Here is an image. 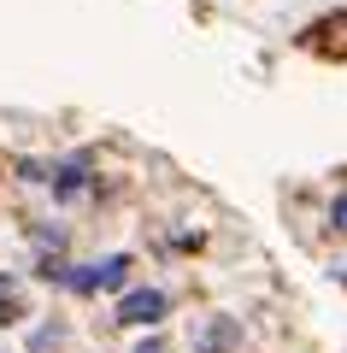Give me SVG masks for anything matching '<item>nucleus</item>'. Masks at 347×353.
Returning <instances> with one entry per match:
<instances>
[{
    "label": "nucleus",
    "instance_id": "nucleus-1",
    "mask_svg": "<svg viewBox=\"0 0 347 353\" xmlns=\"http://www.w3.org/2000/svg\"><path fill=\"white\" fill-rule=\"evenodd\" d=\"M171 312V301H165V289H124L118 294V324H159V318Z\"/></svg>",
    "mask_w": 347,
    "mask_h": 353
},
{
    "label": "nucleus",
    "instance_id": "nucleus-2",
    "mask_svg": "<svg viewBox=\"0 0 347 353\" xmlns=\"http://www.w3.org/2000/svg\"><path fill=\"white\" fill-rule=\"evenodd\" d=\"M88 171H95V159H88V153H71V159H59L48 171V183L59 189V201H77V194L88 189Z\"/></svg>",
    "mask_w": 347,
    "mask_h": 353
},
{
    "label": "nucleus",
    "instance_id": "nucleus-3",
    "mask_svg": "<svg viewBox=\"0 0 347 353\" xmlns=\"http://www.w3.org/2000/svg\"><path fill=\"white\" fill-rule=\"evenodd\" d=\"M241 347V324L236 318H206L195 336V353H236Z\"/></svg>",
    "mask_w": 347,
    "mask_h": 353
},
{
    "label": "nucleus",
    "instance_id": "nucleus-4",
    "mask_svg": "<svg viewBox=\"0 0 347 353\" xmlns=\"http://www.w3.org/2000/svg\"><path fill=\"white\" fill-rule=\"evenodd\" d=\"M53 347H65V324H41L30 336V353H53Z\"/></svg>",
    "mask_w": 347,
    "mask_h": 353
},
{
    "label": "nucleus",
    "instance_id": "nucleus-5",
    "mask_svg": "<svg viewBox=\"0 0 347 353\" xmlns=\"http://www.w3.org/2000/svg\"><path fill=\"white\" fill-rule=\"evenodd\" d=\"M48 171H53L48 159H18V176H24V183H48Z\"/></svg>",
    "mask_w": 347,
    "mask_h": 353
},
{
    "label": "nucleus",
    "instance_id": "nucleus-6",
    "mask_svg": "<svg viewBox=\"0 0 347 353\" xmlns=\"http://www.w3.org/2000/svg\"><path fill=\"white\" fill-rule=\"evenodd\" d=\"M136 353H165V341H159V336H148V341H141Z\"/></svg>",
    "mask_w": 347,
    "mask_h": 353
},
{
    "label": "nucleus",
    "instance_id": "nucleus-7",
    "mask_svg": "<svg viewBox=\"0 0 347 353\" xmlns=\"http://www.w3.org/2000/svg\"><path fill=\"white\" fill-rule=\"evenodd\" d=\"M330 218H335V224L347 230V194H341V201H335V212H330Z\"/></svg>",
    "mask_w": 347,
    "mask_h": 353
},
{
    "label": "nucleus",
    "instance_id": "nucleus-8",
    "mask_svg": "<svg viewBox=\"0 0 347 353\" xmlns=\"http://www.w3.org/2000/svg\"><path fill=\"white\" fill-rule=\"evenodd\" d=\"M341 283H347V265H341Z\"/></svg>",
    "mask_w": 347,
    "mask_h": 353
}]
</instances>
